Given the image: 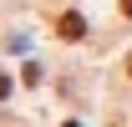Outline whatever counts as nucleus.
I'll list each match as a JSON object with an SVG mask.
<instances>
[{
	"label": "nucleus",
	"instance_id": "1",
	"mask_svg": "<svg viewBox=\"0 0 132 127\" xmlns=\"http://www.w3.org/2000/svg\"><path fill=\"white\" fill-rule=\"evenodd\" d=\"M56 36H61V41H81V36H86V20L76 15V10H66V15L56 20Z\"/></svg>",
	"mask_w": 132,
	"mask_h": 127
},
{
	"label": "nucleus",
	"instance_id": "3",
	"mask_svg": "<svg viewBox=\"0 0 132 127\" xmlns=\"http://www.w3.org/2000/svg\"><path fill=\"white\" fill-rule=\"evenodd\" d=\"M122 15H132V0H122Z\"/></svg>",
	"mask_w": 132,
	"mask_h": 127
},
{
	"label": "nucleus",
	"instance_id": "4",
	"mask_svg": "<svg viewBox=\"0 0 132 127\" xmlns=\"http://www.w3.org/2000/svg\"><path fill=\"white\" fill-rule=\"evenodd\" d=\"M127 76H132V56H127Z\"/></svg>",
	"mask_w": 132,
	"mask_h": 127
},
{
	"label": "nucleus",
	"instance_id": "2",
	"mask_svg": "<svg viewBox=\"0 0 132 127\" xmlns=\"http://www.w3.org/2000/svg\"><path fill=\"white\" fill-rule=\"evenodd\" d=\"M0 97H10V76H5V71H0Z\"/></svg>",
	"mask_w": 132,
	"mask_h": 127
}]
</instances>
